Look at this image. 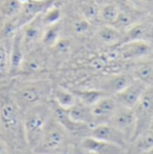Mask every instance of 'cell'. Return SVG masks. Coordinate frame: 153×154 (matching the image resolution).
<instances>
[{"instance_id":"6da1fadb","label":"cell","mask_w":153,"mask_h":154,"mask_svg":"<svg viewBox=\"0 0 153 154\" xmlns=\"http://www.w3.org/2000/svg\"><path fill=\"white\" fill-rule=\"evenodd\" d=\"M0 133L10 154H32L23 130V112L7 91L0 92Z\"/></svg>"},{"instance_id":"7a4b0ae2","label":"cell","mask_w":153,"mask_h":154,"mask_svg":"<svg viewBox=\"0 0 153 154\" xmlns=\"http://www.w3.org/2000/svg\"><path fill=\"white\" fill-rule=\"evenodd\" d=\"M71 146H73L71 136L52 116L32 153L69 154Z\"/></svg>"},{"instance_id":"3957f363","label":"cell","mask_w":153,"mask_h":154,"mask_svg":"<svg viewBox=\"0 0 153 154\" xmlns=\"http://www.w3.org/2000/svg\"><path fill=\"white\" fill-rule=\"evenodd\" d=\"M51 117L52 110L48 102L34 106L23 112V130L31 152L41 140Z\"/></svg>"},{"instance_id":"277c9868","label":"cell","mask_w":153,"mask_h":154,"mask_svg":"<svg viewBox=\"0 0 153 154\" xmlns=\"http://www.w3.org/2000/svg\"><path fill=\"white\" fill-rule=\"evenodd\" d=\"M52 88L50 81H34L15 88L11 95L20 109L24 112L34 106L48 102Z\"/></svg>"},{"instance_id":"5b68a950","label":"cell","mask_w":153,"mask_h":154,"mask_svg":"<svg viewBox=\"0 0 153 154\" xmlns=\"http://www.w3.org/2000/svg\"><path fill=\"white\" fill-rule=\"evenodd\" d=\"M133 112H134L135 118H136V131H135V135H134V138H135L139 134L150 129L151 124L152 122L153 86L148 87L146 88L141 99L139 100L137 105L134 106Z\"/></svg>"},{"instance_id":"8992f818","label":"cell","mask_w":153,"mask_h":154,"mask_svg":"<svg viewBox=\"0 0 153 154\" xmlns=\"http://www.w3.org/2000/svg\"><path fill=\"white\" fill-rule=\"evenodd\" d=\"M107 124L121 132L125 136L128 143L134 138L136 131V118L133 109L118 105Z\"/></svg>"},{"instance_id":"52a82bcc","label":"cell","mask_w":153,"mask_h":154,"mask_svg":"<svg viewBox=\"0 0 153 154\" xmlns=\"http://www.w3.org/2000/svg\"><path fill=\"white\" fill-rule=\"evenodd\" d=\"M115 47L119 51L121 60L133 63L145 60L151 51L152 44L135 41L124 42Z\"/></svg>"},{"instance_id":"ba28073f","label":"cell","mask_w":153,"mask_h":154,"mask_svg":"<svg viewBox=\"0 0 153 154\" xmlns=\"http://www.w3.org/2000/svg\"><path fill=\"white\" fill-rule=\"evenodd\" d=\"M52 5H53V0H46V1L30 0L29 2L23 4L14 23L15 29L22 28L23 25H25L26 23L36 18L37 16L42 14L46 10H48Z\"/></svg>"},{"instance_id":"9c48e42d","label":"cell","mask_w":153,"mask_h":154,"mask_svg":"<svg viewBox=\"0 0 153 154\" xmlns=\"http://www.w3.org/2000/svg\"><path fill=\"white\" fill-rule=\"evenodd\" d=\"M78 146L89 154H125L124 148L90 136L82 138L78 142Z\"/></svg>"},{"instance_id":"30bf717a","label":"cell","mask_w":153,"mask_h":154,"mask_svg":"<svg viewBox=\"0 0 153 154\" xmlns=\"http://www.w3.org/2000/svg\"><path fill=\"white\" fill-rule=\"evenodd\" d=\"M41 15L37 16L22 27V41L25 54L33 51V47L42 38L44 30Z\"/></svg>"},{"instance_id":"8fae6325","label":"cell","mask_w":153,"mask_h":154,"mask_svg":"<svg viewBox=\"0 0 153 154\" xmlns=\"http://www.w3.org/2000/svg\"><path fill=\"white\" fill-rule=\"evenodd\" d=\"M148 87L137 79H133L125 88L115 95L119 105L133 109Z\"/></svg>"},{"instance_id":"7c38bea8","label":"cell","mask_w":153,"mask_h":154,"mask_svg":"<svg viewBox=\"0 0 153 154\" xmlns=\"http://www.w3.org/2000/svg\"><path fill=\"white\" fill-rule=\"evenodd\" d=\"M88 136L117 144L124 148L125 150L129 144L125 136L121 132H119L118 130H116L115 127H113L107 123L100 124L92 127Z\"/></svg>"},{"instance_id":"4fadbf2b","label":"cell","mask_w":153,"mask_h":154,"mask_svg":"<svg viewBox=\"0 0 153 154\" xmlns=\"http://www.w3.org/2000/svg\"><path fill=\"white\" fill-rule=\"evenodd\" d=\"M144 42L153 44V23L149 21H140L131 26L123 34L120 44L128 42ZM119 44V45H120Z\"/></svg>"},{"instance_id":"5bb4252c","label":"cell","mask_w":153,"mask_h":154,"mask_svg":"<svg viewBox=\"0 0 153 154\" xmlns=\"http://www.w3.org/2000/svg\"><path fill=\"white\" fill-rule=\"evenodd\" d=\"M118 102L114 96H106L90 106L92 116L97 125L107 123L118 106Z\"/></svg>"},{"instance_id":"9a60e30c","label":"cell","mask_w":153,"mask_h":154,"mask_svg":"<svg viewBox=\"0 0 153 154\" xmlns=\"http://www.w3.org/2000/svg\"><path fill=\"white\" fill-rule=\"evenodd\" d=\"M25 52L23 46L22 32L17 31L13 38L9 51V72L14 73L21 69Z\"/></svg>"},{"instance_id":"2e32d148","label":"cell","mask_w":153,"mask_h":154,"mask_svg":"<svg viewBox=\"0 0 153 154\" xmlns=\"http://www.w3.org/2000/svg\"><path fill=\"white\" fill-rule=\"evenodd\" d=\"M130 74L134 79L143 83L147 87L153 86V60H142L133 63Z\"/></svg>"},{"instance_id":"e0dca14e","label":"cell","mask_w":153,"mask_h":154,"mask_svg":"<svg viewBox=\"0 0 153 154\" xmlns=\"http://www.w3.org/2000/svg\"><path fill=\"white\" fill-rule=\"evenodd\" d=\"M153 148V130L148 129L129 143L125 154H143Z\"/></svg>"},{"instance_id":"ac0fdd59","label":"cell","mask_w":153,"mask_h":154,"mask_svg":"<svg viewBox=\"0 0 153 154\" xmlns=\"http://www.w3.org/2000/svg\"><path fill=\"white\" fill-rule=\"evenodd\" d=\"M134 79L130 73H119L110 77L103 84L101 90L109 96H115L125 88Z\"/></svg>"},{"instance_id":"d6986e66","label":"cell","mask_w":153,"mask_h":154,"mask_svg":"<svg viewBox=\"0 0 153 154\" xmlns=\"http://www.w3.org/2000/svg\"><path fill=\"white\" fill-rule=\"evenodd\" d=\"M67 111L70 119L74 122L87 125L91 128L96 125L90 107L80 103L79 101H77V103Z\"/></svg>"},{"instance_id":"ffe728a7","label":"cell","mask_w":153,"mask_h":154,"mask_svg":"<svg viewBox=\"0 0 153 154\" xmlns=\"http://www.w3.org/2000/svg\"><path fill=\"white\" fill-rule=\"evenodd\" d=\"M50 98L58 106L66 110L72 107L78 101L73 91L60 87L52 88Z\"/></svg>"},{"instance_id":"44dd1931","label":"cell","mask_w":153,"mask_h":154,"mask_svg":"<svg viewBox=\"0 0 153 154\" xmlns=\"http://www.w3.org/2000/svg\"><path fill=\"white\" fill-rule=\"evenodd\" d=\"M97 38L102 43L107 46L115 47L120 44L123 38V32L114 26L106 24L98 29Z\"/></svg>"},{"instance_id":"7402d4cb","label":"cell","mask_w":153,"mask_h":154,"mask_svg":"<svg viewBox=\"0 0 153 154\" xmlns=\"http://www.w3.org/2000/svg\"><path fill=\"white\" fill-rule=\"evenodd\" d=\"M74 95L76 96L78 101L87 106H92L101 98H103L107 95L101 89H86V90H74Z\"/></svg>"},{"instance_id":"603a6c76","label":"cell","mask_w":153,"mask_h":154,"mask_svg":"<svg viewBox=\"0 0 153 154\" xmlns=\"http://www.w3.org/2000/svg\"><path fill=\"white\" fill-rule=\"evenodd\" d=\"M24 56L21 69L27 72H36L41 70L45 66V60L39 52L30 51Z\"/></svg>"},{"instance_id":"cb8c5ba5","label":"cell","mask_w":153,"mask_h":154,"mask_svg":"<svg viewBox=\"0 0 153 154\" xmlns=\"http://www.w3.org/2000/svg\"><path fill=\"white\" fill-rule=\"evenodd\" d=\"M138 22H140V20L137 18L136 14H133L130 11L120 10L117 19L112 24V26L119 30L124 34V32H125L131 26H133L134 23Z\"/></svg>"},{"instance_id":"d4e9b609","label":"cell","mask_w":153,"mask_h":154,"mask_svg":"<svg viewBox=\"0 0 153 154\" xmlns=\"http://www.w3.org/2000/svg\"><path fill=\"white\" fill-rule=\"evenodd\" d=\"M23 5L18 0H4L0 5V14L6 18L17 17Z\"/></svg>"},{"instance_id":"484cf974","label":"cell","mask_w":153,"mask_h":154,"mask_svg":"<svg viewBox=\"0 0 153 154\" xmlns=\"http://www.w3.org/2000/svg\"><path fill=\"white\" fill-rule=\"evenodd\" d=\"M120 10L121 9L118 5L115 4H107L99 10V15L105 23L112 25L117 19Z\"/></svg>"},{"instance_id":"4316f807","label":"cell","mask_w":153,"mask_h":154,"mask_svg":"<svg viewBox=\"0 0 153 154\" xmlns=\"http://www.w3.org/2000/svg\"><path fill=\"white\" fill-rule=\"evenodd\" d=\"M84 18L87 21L96 19L99 15V8L93 0H84L80 5Z\"/></svg>"},{"instance_id":"83f0119b","label":"cell","mask_w":153,"mask_h":154,"mask_svg":"<svg viewBox=\"0 0 153 154\" xmlns=\"http://www.w3.org/2000/svg\"><path fill=\"white\" fill-rule=\"evenodd\" d=\"M41 21L44 26H50L57 24L61 17V12L59 8L52 5L48 10H46L41 15Z\"/></svg>"},{"instance_id":"f1b7e54d","label":"cell","mask_w":153,"mask_h":154,"mask_svg":"<svg viewBox=\"0 0 153 154\" xmlns=\"http://www.w3.org/2000/svg\"><path fill=\"white\" fill-rule=\"evenodd\" d=\"M60 27L57 24L47 26V29L43 32L42 42L48 46H54L60 40Z\"/></svg>"},{"instance_id":"f546056e","label":"cell","mask_w":153,"mask_h":154,"mask_svg":"<svg viewBox=\"0 0 153 154\" xmlns=\"http://www.w3.org/2000/svg\"><path fill=\"white\" fill-rule=\"evenodd\" d=\"M9 71V52L3 43H0V74Z\"/></svg>"},{"instance_id":"4dcf8cb0","label":"cell","mask_w":153,"mask_h":154,"mask_svg":"<svg viewBox=\"0 0 153 154\" xmlns=\"http://www.w3.org/2000/svg\"><path fill=\"white\" fill-rule=\"evenodd\" d=\"M73 28L77 33H85L90 28V23L87 19H78L73 23Z\"/></svg>"},{"instance_id":"1f68e13d","label":"cell","mask_w":153,"mask_h":154,"mask_svg":"<svg viewBox=\"0 0 153 154\" xmlns=\"http://www.w3.org/2000/svg\"><path fill=\"white\" fill-rule=\"evenodd\" d=\"M0 154H10L9 148L4 138L1 136V134H0Z\"/></svg>"},{"instance_id":"d6a6232c","label":"cell","mask_w":153,"mask_h":154,"mask_svg":"<svg viewBox=\"0 0 153 154\" xmlns=\"http://www.w3.org/2000/svg\"><path fill=\"white\" fill-rule=\"evenodd\" d=\"M133 6L138 7V5H142V0H128Z\"/></svg>"},{"instance_id":"836d02e7","label":"cell","mask_w":153,"mask_h":154,"mask_svg":"<svg viewBox=\"0 0 153 154\" xmlns=\"http://www.w3.org/2000/svg\"><path fill=\"white\" fill-rule=\"evenodd\" d=\"M22 5H23V4H25V3H27V2H29L30 0H18Z\"/></svg>"},{"instance_id":"e575fe53","label":"cell","mask_w":153,"mask_h":154,"mask_svg":"<svg viewBox=\"0 0 153 154\" xmlns=\"http://www.w3.org/2000/svg\"><path fill=\"white\" fill-rule=\"evenodd\" d=\"M153 0H142V4H147V3H151Z\"/></svg>"},{"instance_id":"d590c367","label":"cell","mask_w":153,"mask_h":154,"mask_svg":"<svg viewBox=\"0 0 153 154\" xmlns=\"http://www.w3.org/2000/svg\"><path fill=\"white\" fill-rule=\"evenodd\" d=\"M143 154H153V148L151 150H150V151H148V152H146L145 153Z\"/></svg>"},{"instance_id":"8d00e7d4","label":"cell","mask_w":153,"mask_h":154,"mask_svg":"<svg viewBox=\"0 0 153 154\" xmlns=\"http://www.w3.org/2000/svg\"><path fill=\"white\" fill-rule=\"evenodd\" d=\"M150 129H151V130H153V119H152V122H151V124Z\"/></svg>"},{"instance_id":"74e56055","label":"cell","mask_w":153,"mask_h":154,"mask_svg":"<svg viewBox=\"0 0 153 154\" xmlns=\"http://www.w3.org/2000/svg\"><path fill=\"white\" fill-rule=\"evenodd\" d=\"M33 1H46V0H33Z\"/></svg>"},{"instance_id":"f35d334b","label":"cell","mask_w":153,"mask_h":154,"mask_svg":"<svg viewBox=\"0 0 153 154\" xmlns=\"http://www.w3.org/2000/svg\"><path fill=\"white\" fill-rule=\"evenodd\" d=\"M0 134H1V133H0ZM1 136H2V135H1Z\"/></svg>"},{"instance_id":"ab89813d","label":"cell","mask_w":153,"mask_h":154,"mask_svg":"<svg viewBox=\"0 0 153 154\" xmlns=\"http://www.w3.org/2000/svg\"><path fill=\"white\" fill-rule=\"evenodd\" d=\"M32 154H33V153H32Z\"/></svg>"},{"instance_id":"60d3db41","label":"cell","mask_w":153,"mask_h":154,"mask_svg":"<svg viewBox=\"0 0 153 154\" xmlns=\"http://www.w3.org/2000/svg\"><path fill=\"white\" fill-rule=\"evenodd\" d=\"M88 154H89V153H88Z\"/></svg>"}]
</instances>
